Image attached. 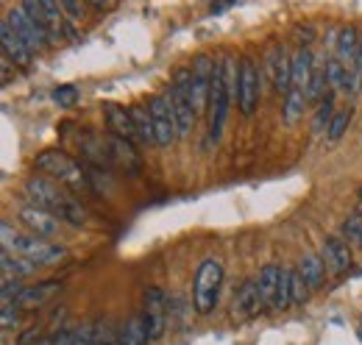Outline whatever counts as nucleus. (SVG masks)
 I'll return each instance as SVG.
<instances>
[{
  "label": "nucleus",
  "instance_id": "f257e3e1",
  "mask_svg": "<svg viewBox=\"0 0 362 345\" xmlns=\"http://www.w3.org/2000/svg\"><path fill=\"white\" fill-rule=\"evenodd\" d=\"M237 81H240V59L231 53H223L215 59V73H212V89H209V131H206V145H218L223 129H226L228 106L237 98Z\"/></svg>",
  "mask_w": 362,
  "mask_h": 345
},
{
  "label": "nucleus",
  "instance_id": "f03ea898",
  "mask_svg": "<svg viewBox=\"0 0 362 345\" xmlns=\"http://www.w3.org/2000/svg\"><path fill=\"white\" fill-rule=\"evenodd\" d=\"M25 198L31 206L45 209L56 220L73 226V228H84L87 223V209L81 201H76L73 192H67V187H62L59 181H50L42 175H34L25 181Z\"/></svg>",
  "mask_w": 362,
  "mask_h": 345
},
{
  "label": "nucleus",
  "instance_id": "7ed1b4c3",
  "mask_svg": "<svg viewBox=\"0 0 362 345\" xmlns=\"http://www.w3.org/2000/svg\"><path fill=\"white\" fill-rule=\"evenodd\" d=\"M0 237H3V251L14 254V257L28 259V262H34L37 267L53 264V262L64 259V254H67L64 245H53V242H45V240H40V237H34V234H25V231H20L11 220H3V223H0Z\"/></svg>",
  "mask_w": 362,
  "mask_h": 345
},
{
  "label": "nucleus",
  "instance_id": "20e7f679",
  "mask_svg": "<svg viewBox=\"0 0 362 345\" xmlns=\"http://www.w3.org/2000/svg\"><path fill=\"white\" fill-rule=\"evenodd\" d=\"M223 287V262L215 257H206L192 279V306L198 315H212Z\"/></svg>",
  "mask_w": 362,
  "mask_h": 345
},
{
  "label": "nucleus",
  "instance_id": "39448f33",
  "mask_svg": "<svg viewBox=\"0 0 362 345\" xmlns=\"http://www.w3.org/2000/svg\"><path fill=\"white\" fill-rule=\"evenodd\" d=\"M34 168L47 172L50 178H59V184L67 187L70 192H84V189H90V175L81 170V165H78L73 156H67L64 151H42V153L34 159Z\"/></svg>",
  "mask_w": 362,
  "mask_h": 345
},
{
  "label": "nucleus",
  "instance_id": "423d86ee",
  "mask_svg": "<svg viewBox=\"0 0 362 345\" xmlns=\"http://www.w3.org/2000/svg\"><path fill=\"white\" fill-rule=\"evenodd\" d=\"M165 95L173 106V115H176V123H179V136H189L195 120H198L195 100H192V67H179L173 73Z\"/></svg>",
  "mask_w": 362,
  "mask_h": 345
},
{
  "label": "nucleus",
  "instance_id": "0eeeda50",
  "mask_svg": "<svg viewBox=\"0 0 362 345\" xmlns=\"http://www.w3.org/2000/svg\"><path fill=\"white\" fill-rule=\"evenodd\" d=\"M142 320H145V329H148V340L151 343H159L165 337V329H168V296L162 287H148L142 293Z\"/></svg>",
  "mask_w": 362,
  "mask_h": 345
},
{
  "label": "nucleus",
  "instance_id": "6e6552de",
  "mask_svg": "<svg viewBox=\"0 0 362 345\" xmlns=\"http://www.w3.org/2000/svg\"><path fill=\"white\" fill-rule=\"evenodd\" d=\"M148 115H151L153 131H156V148H170L179 139V123H176V115H173L168 95H151L148 98Z\"/></svg>",
  "mask_w": 362,
  "mask_h": 345
},
{
  "label": "nucleus",
  "instance_id": "1a4fd4ad",
  "mask_svg": "<svg viewBox=\"0 0 362 345\" xmlns=\"http://www.w3.org/2000/svg\"><path fill=\"white\" fill-rule=\"evenodd\" d=\"M237 106L243 117H254L259 106V70L251 56H240V81H237Z\"/></svg>",
  "mask_w": 362,
  "mask_h": 345
},
{
  "label": "nucleus",
  "instance_id": "9d476101",
  "mask_svg": "<svg viewBox=\"0 0 362 345\" xmlns=\"http://www.w3.org/2000/svg\"><path fill=\"white\" fill-rule=\"evenodd\" d=\"M192 100H195V115L201 117L209 106V89H212V73H215V59L209 53H198L192 59Z\"/></svg>",
  "mask_w": 362,
  "mask_h": 345
},
{
  "label": "nucleus",
  "instance_id": "9b49d317",
  "mask_svg": "<svg viewBox=\"0 0 362 345\" xmlns=\"http://www.w3.org/2000/svg\"><path fill=\"white\" fill-rule=\"evenodd\" d=\"M320 259L326 264L329 273L334 276H343L351 270L354 264V257H351V245L340 237V234H326L323 242H320Z\"/></svg>",
  "mask_w": 362,
  "mask_h": 345
},
{
  "label": "nucleus",
  "instance_id": "f8f14e48",
  "mask_svg": "<svg viewBox=\"0 0 362 345\" xmlns=\"http://www.w3.org/2000/svg\"><path fill=\"white\" fill-rule=\"evenodd\" d=\"M265 64H268V73H271L273 92L284 100V95L290 92V84H293V56L281 45H276V47H271Z\"/></svg>",
  "mask_w": 362,
  "mask_h": 345
},
{
  "label": "nucleus",
  "instance_id": "ddd939ff",
  "mask_svg": "<svg viewBox=\"0 0 362 345\" xmlns=\"http://www.w3.org/2000/svg\"><path fill=\"white\" fill-rule=\"evenodd\" d=\"M262 309H265V303H262V293H259V276H248L234 296V315H240L243 320H251Z\"/></svg>",
  "mask_w": 362,
  "mask_h": 345
},
{
  "label": "nucleus",
  "instance_id": "4468645a",
  "mask_svg": "<svg viewBox=\"0 0 362 345\" xmlns=\"http://www.w3.org/2000/svg\"><path fill=\"white\" fill-rule=\"evenodd\" d=\"M20 223L28 228V234H34V237H40V240L56 237V234H59V226H62V220H56L50 212L37 209V206H31V204H25V206L20 209Z\"/></svg>",
  "mask_w": 362,
  "mask_h": 345
},
{
  "label": "nucleus",
  "instance_id": "2eb2a0df",
  "mask_svg": "<svg viewBox=\"0 0 362 345\" xmlns=\"http://www.w3.org/2000/svg\"><path fill=\"white\" fill-rule=\"evenodd\" d=\"M6 23L14 28V34L23 40V42L28 45L31 50H40L42 45L47 42V34L45 31H40L37 28V23L23 11V6H17V8H11L8 14H6Z\"/></svg>",
  "mask_w": 362,
  "mask_h": 345
},
{
  "label": "nucleus",
  "instance_id": "dca6fc26",
  "mask_svg": "<svg viewBox=\"0 0 362 345\" xmlns=\"http://www.w3.org/2000/svg\"><path fill=\"white\" fill-rule=\"evenodd\" d=\"M103 117H106V126H109V134L126 139V142H139L134 129V120H132V109L120 106V103H103Z\"/></svg>",
  "mask_w": 362,
  "mask_h": 345
},
{
  "label": "nucleus",
  "instance_id": "f3484780",
  "mask_svg": "<svg viewBox=\"0 0 362 345\" xmlns=\"http://www.w3.org/2000/svg\"><path fill=\"white\" fill-rule=\"evenodd\" d=\"M0 45H3V56H6L14 67H28V64H31L34 50L14 34V28H11L6 20L0 23Z\"/></svg>",
  "mask_w": 362,
  "mask_h": 345
},
{
  "label": "nucleus",
  "instance_id": "a211bd4d",
  "mask_svg": "<svg viewBox=\"0 0 362 345\" xmlns=\"http://www.w3.org/2000/svg\"><path fill=\"white\" fill-rule=\"evenodd\" d=\"M326 73H329V84H332L334 92H340V95H354V92H360L354 67H346L343 62L329 59V62H326Z\"/></svg>",
  "mask_w": 362,
  "mask_h": 345
},
{
  "label": "nucleus",
  "instance_id": "6ab92c4d",
  "mask_svg": "<svg viewBox=\"0 0 362 345\" xmlns=\"http://www.w3.org/2000/svg\"><path fill=\"white\" fill-rule=\"evenodd\" d=\"M360 31L354 28V25H346V28H340L337 31V42H334V59L337 62H343L346 67H354V62H357V53H360Z\"/></svg>",
  "mask_w": 362,
  "mask_h": 345
},
{
  "label": "nucleus",
  "instance_id": "aec40b11",
  "mask_svg": "<svg viewBox=\"0 0 362 345\" xmlns=\"http://www.w3.org/2000/svg\"><path fill=\"white\" fill-rule=\"evenodd\" d=\"M106 153H109L112 162H120L126 170H132V172L139 170V156H136L132 142H126V139L109 134V136H106Z\"/></svg>",
  "mask_w": 362,
  "mask_h": 345
},
{
  "label": "nucleus",
  "instance_id": "412c9836",
  "mask_svg": "<svg viewBox=\"0 0 362 345\" xmlns=\"http://www.w3.org/2000/svg\"><path fill=\"white\" fill-rule=\"evenodd\" d=\"M59 290H62V281L47 279V281H40V284H34V287H25L23 296L17 298V303H20V309H37V306H42L47 298H53Z\"/></svg>",
  "mask_w": 362,
  "mask_h": 345
},
{
  "label": "nucleus",
  "instance_id": "4be33fe9",
  "mask_svg": "<svg viewBox=\"0 0 362 345\" xmlns=\"http://www.w3.org/2000/svg\"><path fill=\"white\" fill-rule=\"evenodd\" d=\"M313 70H315V56L310 47H298L293 53V84L298 89H307L310 92V81H313Z\"/></svg>",
  "mask_w": 362,
  "mask_h": 345
},
{
  "label": "nucleus",
  "instance_id": "5701e85b",
  "mask_svg": "<svg viewBox=\"0 0 362 345\" xmlns=\"http://www.w3.org/2000/svg\"><path fill=\"white\" fill-rule=\"evenodd\" d=\"M310 106V98H307V89H298V86H290V92L284 95V106H281V120L284 126H296L304 112Z\"/></svg>",
  "mask_w": 362,
  "mask_h": 345
},
{
  "label": "nucleus",
  "instance_id": "b1692460",
  "mask_svg": "<svg viewBox=\"0 0 362 345\" xmlns=\"http://www.w3.org/2000/svg\"><path fill=\"white\" fill-rule=\"evenodd\" d=\"M115 345H151L148 340V329L142 320V312H134L120 329H117V340Z\"/></svg>",
  "mask_w": 362,
  "mask_h": 345
},
{
  "label": "nucleus",
  "instance_id": "393cba45",
  "mask_svg": "<svg viewBox=\"0 0 362 345\" xmlns=\"http://www.w3.org/2000/svg\"><path fill=\"white\" fill-rule=\"evenodd\" d=\"M296 270L301 273V279L307 281L310 290H320V287H323L326 264H323V259L317 257V254H304V257L298 259V267H296Z\"/></svg>",
  "mask_w": 362,
  "mask_h": 345
},
{
  "label": "nucleus",
  "instance_id": "a878e982",
  "mask_svg": "<svg viewBox=\"0 0 362 345\" xmlns=\"http://www.w3.org/2000/svg\"><path fill=\"white\" fill-rule=\"evenodd\" d=\"M132 109V120H134L136 136H139V145H156V131H153V120L148 115V106H129Z\"/></svg>",
  "mask_w": 362,
  "mask_h": 345
},
{
  "label": "nucleus",
  "instance_id": "bb28decb",
  "mask_svg": "<svg viewBox=\"0 0 362 345\" xmlns=\"http://www.w3.org/2000/svg\"><path fill=\"white\" fill-rule=\"evenodd\" d=\"M351 117H354V106H340V109L334 112V117H332V123H329V129H326V142H329V145H337V142L346 136V131L351 126Z\"/></svg>",
  "mask_w": 362,
  "mask_h": 345
},
{
  "label": "nucleus",
  "instance_id": "cd10ccee",
  "mask_svg": "<svg viewBox=\"0 0 362 345\" xmlns=\"http://www.w3.org/2000/svg\"><path fill=\"white\" fill-rule=\"evenodd\" d=\"M3 276H8V279H28V276H34L37 273V264L34 262H28V259L23 257H14V254H8V251H3Z\"/></svg>",
  "mask_w": 362,
  "mask_h": 345
},
{
  "label": "nucleus",
  "instance_id": "c85d7f7f",
  "mask_svg": "<svg viewBox=\"0 0 362 345\" xmlns=\"http://www.w3.org/2000/svg\"><path fill=\"white\" fill-rule=\"evenodd\" d=\"M334 89L317 103V109H315V115H313V134L315 136H326V129H329V123H332V117H334Z\"/></svg>",
  "mask_w": 362,
  "mask_h": 345
},
{
  "label": "nucleus",
  "instance_id": "c756f323",
  "mask_svg": "<svg viewBox=\"0 0 362 345\" xmlns=\"http://www.w3.org/2000/svg\"><path fill=\"white\" fill-rule=\"evenodd\" d=\"M290 281H293V267H281V276H279V287H276V296H273L271 312L281 315L293 306V296H290Z\"/></svg>",
  "mask_w": 362,
  "mask_h": 345
},
{
  "label": "nucleus",
  "instance_id": "7c9ffc66",
  "mask_svg": "<svg viewBox=\"0 0 362 345\" xmlns=\"http://www.w3.org/2000/svg\"><path fill=\"white\" fill-rule=\"evenodd\" d=\"M279 276H281V267H279V264H265V267L259 270V293H262L265 309H271L276 287H279Z\"/></svg>",
  "mask_w": 362,
  "mask_h": 345
},
{
  "label": "nucleus",
  "instance_id": "2f4dec72",
  "mask_svg": "<svg viewBox=\"0 0 362 345\" xmlns=\"http://www.w3.org/2000/svg\"><path fill=\"white\" fill-rule=\"evenodd\" d=\"M332 92V84H329V73H326V67L315 62V70H313V81H310V92H307V98H310V103H320L326 95Z\"/></svg>",
  "mask_w": 362,
  "mask_h": 345
},
{
  "label": "nucleus",
  "instance_id": "473e14b6",
  "mask_svg": "<svg viewBox=\"0 0 362 345\" xmlns=\"http://www.w3.org/2000/svg\"><path fill=\"white\" fill-rule=\"evenodd\" d=\"M340 237H343L349 245H362V215L360 212H351V215L343 220Z\"/></svg>",
  "mask_w": 362,
  "mask_h": 345
},
{
  "label": "nucleus",
  "instance_id": "72a5a7b5",
  "mask_svg": "<svg viewBox=\"0 0 362 345\" xmlns=\"http://www.w3.org/2000/svg\"><path fill=\"white\" fill-rule=\"evenodd\" d=\"M78 98H81V89L76 84H59L53 89V103L62 109H73L78 103Z\"/></svg>",
  "mask_w": 362,
  "mask_h": 345
},
{
  "label": "nucleus",
  "instance_id": "f704fd0d",
  "mask_svg": "<svg viewBox=\"0 0 362 345\" xmlns=\"http://www.w3.org/2000/svg\"><path fill=\"white\" fill-rule=\"evenodd\" d=\"M117 334L112 332L109 320H92V343L90 345H115Z\"/></svg>",
  "mask_w": 362,
  "mask_h": 345
},
{
  "label": "nucleus",
  "instance_id": "c9c22d12",
  "mask_svg": "<svg viewBox=\"0 0 362 345\" xmlns=\"http://www.w3.org/2000/svg\"><path fill=\"white\" fill-rule=\"evenodd\" d=\"M310 287H307V281L301 279V273L293 267V281H290V296H293V306H304L307 298H310Z\"/></svg>",
  "mask_w": 362,
  "mask_h": 345
},
{
  "label": "nucleus",
  "instance_id": "e433bc0d",
  "mask_svg": "<svg viewBox=\"0 0 362 345\" xmlns=\"http://www.w3.org/2000/svg\"><path fill=\"white\" fill-rule=\"evenodd\" d=\"M20 303H3V315H0V320H3V332H11V329H17V323H20Z\"/></svg>",
  "mask_w": 362,
  "mask_h": 345
},
{
  "label": "nucleus",
  "instance_id": "4c0bfd02",
  "mask_svg": "<svg viewBox=\"0 0 362 345\" xmlns=\"http://www.w3.org/2000/svg\"><path fill=\"white\" fill-rule=\"evenodd\" d=\"M90 343H92V323L73 326V345H90Z\"/></svg>",
  "mask_w": 362,
  "mask_h": 345
},
{
  "label": "nucleus",
  "instance_id": "58836bf2",
  "mask_svg": "<svg viewBox=\"0 0 362 345\" xmlns=\"http://www.w3.org/2000/svg\"><path fill=\"white\" fill-rule=\"evenodd\" d=\"M62 3V11H67L73 17V23H81L84 17V3H76V0H59Z\"/></svg>",
  "mask_w": 362,
  "mask_h": 345
},
{
  "label": "nucleus",
  "instance_id": "ea45409f",
  "mask_svg": "<svg viewBox=\"0 0 362 345\" xmlns=\"http://www.w3.org/2000/svg\"><path fill=\"white\" fill-rule=\"evenodd\" d=\"M40 337H42L40 326H28V329L17 337V345H40Z\"/></svg>",
  "mask_w": 362,
  "mask_h": 345
},
{
  "label": "nucleus",
  "instance_id": "a19ab883",
  "mask_svg": "<svg viewBox=\"0 0 362 345\" xmlns=\"http://www.w3.org/2000/svg\"><path fill=\"white\" fill-rule=\"evenodd\" d=\"M53 345H73V329H59V334L53 337Z\"/></svg>",
  "mask_w": 362,
  "mask_h": 345
},
{
  "label": "nucleus",
  "instance_id": "79ce46f5",
  "mask_svg": "<svg viewBox=\"0 0 362 345\" xmlns=\"http://www.w3.org/2000/svg\"><path fill=\"white\" fill-rule=\"evenodd\" d=\"M92 8H98V11H106V8H112V3H92Z\"/></svg>",
  "mask_w": 362,
  "mask_h": 345
},
{
  "label": "nucleus",
  "instance_id": "37998d69",
  "mask_svg": "<svg viewBox=\"0 0 362 345\" xmlns=\"http://www.w3.org/2000/svg\"><path fill=\"white\" fill-rule=\"evenodd\" d=\"M228 6H209V11H212V14H221V11H226Z\"/></svg>",
  "mask_w": 362,
  "mask_h": 345
},
{
  "label": "nucleus",
  "instance_id": "c03bdc74",
  "mask_svg": "<svg viewBox=\"0 0 362 345\" xmlns=\"http://www.w3.org/2000/svg\"><path fill=\"white\" fill-rule=\"evenodd\" d=\"M354 212H360L362 215V201H357V209H354Z\"/></svg>",
  "mask_w": 362,
  "mask_h": 345
},
{
  "label": "nucleus",
  "instance_id": "a18cd8bd",
  "mask_svg": "<svg viewBox=\"0 0 362 345\" xmlns=\"http://www.w3.org/2000/svg\"><path fill=\"white\" fill-rule=\"evenodd\" d=\"M357 198L362 201V187H357Z\"/></svg>",
  "mask_w": 362,
  "mask_h": 345
}]
</instances>
